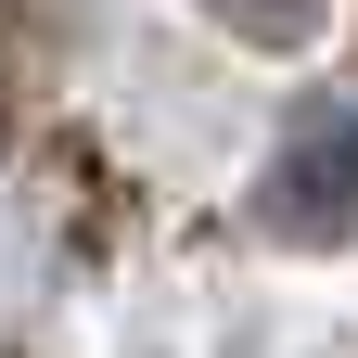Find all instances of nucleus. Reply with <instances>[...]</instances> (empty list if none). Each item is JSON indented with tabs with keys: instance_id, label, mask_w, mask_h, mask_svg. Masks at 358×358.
<instances>
[{
	"instance_id": "1",
	"label": "nucleus",
	"mask_w": 358,
	"mask_h": 358,
	"mask_svg": "<svg viewBox=\"0 0 358 358\" xmlns=\"http://www.w3.org/2000/svg\"><path fill=\"white\" fill-rule=\"evenodd\" d=\"M268 231H294V243H358V103L333 115H307L282 166H268Z\"/></svg>"
},
{
	"instance_id": "2",
	"label": "nucleus",
	"mask_w": 358,
	"mask_h": 358,
	"mask_svg": "<svg viewBox=\"0 0 358 358\" xmlns=\"http://www.w3.org/2000/svg\"><path fill=\"white\" fill-rule=\"evenodd\" d=\"M205 13H231L243 38H307V26H320V0H205Z\"/></svg>"
}]
</instances>
